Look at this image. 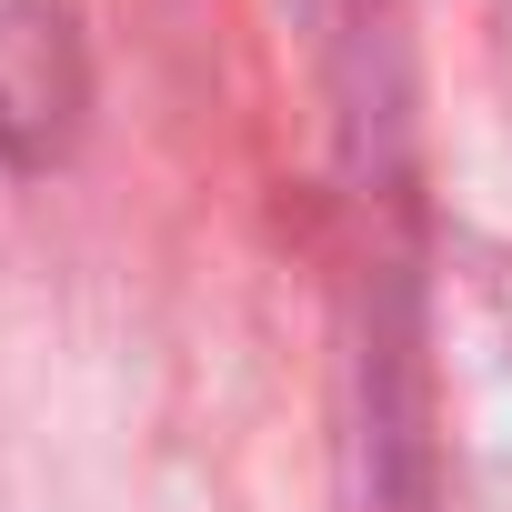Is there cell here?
<instances>
[{
  "instance_id": "cell-1",
  "label": "cell",
  "mask_w": 512,
  "mask_h": 512,
  "mask_svg": "<svg viewBox=\"0 0 512 512\" xmlns=\"http://www.w3.org/2000/svg\"><path fill=\"white\" fill-rule=\"evenodd\" d=\"M81 0H0V151L61 161L81 131Z\"/></svg>"
}]
</instances>
